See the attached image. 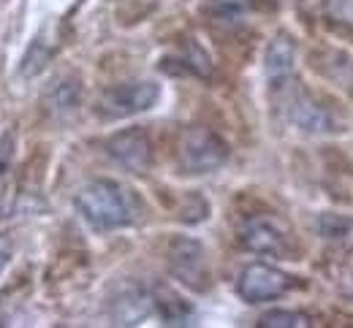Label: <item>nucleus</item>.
<instances>
[{"instance_id":"obj_3","label":"nucleus","mask_w":353,"mask_h":328,"mask_svg":"<svg viewBox=\"0 0 353 328\" xmlns=\"http://www.w3.org/2000/svg\"><path fill=\"white\" fill-rule=\"evenodd\" d=\"M166 263H169L172 277L182 282L185 287H190L196 293H204L210 287V266H207V252H204L201 241L188 239V236L172 239Z\"/></svg>"},{"instance_id":"obj_7","label":"nucleus","mask_w":353,"mask_h":328,"mask_svg":"<svg viewBox=\"0 0 353 328\" xmlns=\"http://www.w3.org/2000/svg\"><path fill=\"white\" fill-rule=\"evenodd\" d=\"M106 152L117 166H123L125 171H133V174H144L152 166V146H150L147 133L139 128L114 133L106 141Z\"/></svg>"},{"instance_id":"obj_4","label":"nucleus","mask_w":353,"mask_h":328,"mask_svg":"<svg viewBox=\"0 0 353 328\" xmlns=\"http://www.w3.org/2000/svg\"><path fill=\"white\" fill-rule=\"evenodd\" d=\"M161 98V87L155 82H128V85H114L106 87L98 98V114L106 120H123L141 114L152 109Z\"/></svg>"},{"instance_id":"obj_13","label":"nucleus","mask_w":353,"mask_h":328,"mask_svg":"<svg viewBox=\"0 0 353 328\" xmlns=\"http://www.w3.org/2000/svg\"><path fill=\"white\" fill-rule=\"evenodd\" d=\"M315 228H318V234L323 236L329 244H334V247H340L345 252H353V217L326 212V215L318 217Z\"/></svg>"},{"instance_id":"obj_9","label":"nucleus","mask_w":353,"mask_h":328,"mask_svg":"<svg viewBox=\"0 0 353 328\" xmlns=\"http://www.w3.org/2000/svg\"><path fill=\"white\" fill-rule=\"evenodd\" d=\"M266 76L274 87H280L283 82H288L294 76V63H296V49L288 36H274L266 47Z\"/></svg>"},{"instance_id":"obj_12","label":"nucleus","mask_w":353,"mask_h":328,"mask_svg":"<svg viewBox=\"0 0 353 328\" xmlns=\"http://www.w3.org/2000/svg\"><path fill=\"white\" fill-rule=\"evenodd\" d=\"M44 100H46V109H49L52 114H57V117L77 111L79 103H82V85H79V79L65 76V79L54 82V85L49 87V93H46Z\"/></svg>"},{"instance_id":"obj_17","label":"nucleus","mask_w":353,"mask_h":328,"mask_svg":"<svg viewBox=\"0 0 353 328\" xmlns=\"http://www.w3.org/2000/svg\"><path fill=\"white\" fill-rule=\"evenodd\" d=\"M14 146H17V141H14L11 131L0 136V190L6 188V182L11 177V168H14Z\"/></svg>"},{"instance_id":"obj_8","label":"nucleus","mask_w":353,"mask_h":328,"mask_svg":"<svg viewBox=\"0 0 353 328\" xmlns=\"http://www.w3.org/2000/svg\"><path fill=\"white\" fill-rule=\"evenodd\" d=\"M285 109H288L291 122H294L296 128L307 131V133H323V131H329V128H332V120H329L326 109H323V106H318V103H315L305 90H299V87H296V90H291Z\"/></svg>"},{"instance_id":"obj_10","label":"nucleus","mask_w":353,"mask_h":328,"mask_svg":"<svg viewBox=\"0 0 353 328\" xmlns=\"http://www.w3.org/2000/svg\"><path fill=\"white\" fill-rule=\"evenodd\" d=\"M155 307V301H152V296L150 293H144V290H139V287H131V290H125L117 301H114V320L120 323V326H139L147 315H150V309Z\"/></svg>"},{"instance_id":"obj_6","label":"nucleus","mask_w":353,"mask_h":328,"mask_svg":"<svg viewBox=\"0 0 353 328\" xmlns=\"http://www.w3.org/2000/svg\"><path fill=\"white\" fill-rule=\"evenodd\" d=\"M291 285L294 280L285 272L266 266V263H250L242 269V274L236 280V293L250 304H261V301L280 298Z\"/></svg>"},{"instance_id":"obj_1","label":"nucleus","mask_w":353,"mask_h":328,"mask_svg":"<svg viewBox=\"0 0 353 328\" xmlns=\"http://www.w3.org/2000/svg\"><path fill=\"white\" fill-rule=\"evenodd\" d=\"M77 212L92 231H114L141 217V204L133 190L114 179H92L77 193Z\"/></svg>"},{"instance_id":"obj_14","label":"nucleus","mask_w":353,"mask_h":328,"mask_svg":"<svg viewBox=\"0 0 353 328\" xmlns=\"http://www.w3.org/2000/svg\"><path fill=\"white\" fill-rule=\"evenodd\" d=\"M250 6H253V0H210L207 11L218 22H236L250 11Z\"/></svg>"},{"instance_id":"obj_15","label":"nucleus","mask_w":353,"mask_h":328,"mask_svg":"<svg viewBox=\"0 0 353 328\" xmlns=\"http://www.w3.org/2000/svg\"><path fill=\"white\" fill-rule=\"evenodd\" d=\"M261 328H305L312 326L310 323V315L305 312H291V309H272L266 312L264 318L259 320Z\"/></svg>"},{"instance_id":"obj_5","label":"nucleus","mask_w":353,"mask_h":328,"mask_svg":"<svg viewBox=\"0 0 353 328\" xmlns=\"http://www.w3.org/2000/svg\"><path fill=\"white\" fill-rule=\"evenodd\" d=\"M239 241L250 252L259 255H274L285 258L291 255V231L285 228L283 220L269 217V215H253L239 226Z\"/></svg>"},{"instance_id":"obj_16","label":"nucleus","mask_w":353,"mask_h":328,"mask_svg":"<svg viewBox=\"0 0 353 328\" xmlns=\"http://www.w3.org/2000/svg\"><path fill=\"white\" fill-rule=\"evenodd\" d=\"M323 14H326L329 22H334L340 28H348L353 33V0H326Z\"/></svg>"},{"instance_id":"obj_18","label":"nucleus","mask_w":353,"mask_h":328,"mask_svg":"<svg viewBox=\"0 0 353 328\" xmlns=\"http://www.w3.org/2000/svg\"><path fill=\"white\" fill-rule=\"evenodd\" d=\"M11 255H14V241H11V236L0 234V274H3V269L8 266Z\"/></svg>"},{"instance_id":"obj_2","label":"nucleus","mask_w":353,"mask_h":328,"mask_svg":"<svg viewBox=\"0 0 353 328\" xmlns=\"http://www.w3.org/2000/svg\"><path fill=\"white\" fill-rule=\"evenodd\" d=\"M176 157H179V168L185 174H210L225 163L228 146L218 133H212L207 128H190L179 141Z\"/></svg>"},{"instance_id":"obj_11","label":"nucleus","mask_w":353,"mask_h":328,"mask_svg":"<svg viewBox=\"0 0 353 328\" xmlns=\"http://www.w3.org/2000/svg\"><path fill=\"white\" fill-rule=\"evenodd\" d=\"M152 301H155V309H158V315H161V320L166 326H190L193 307L182 296H176L172 287H163V285L155 287Z\"/></svg>"}]
</instances>
